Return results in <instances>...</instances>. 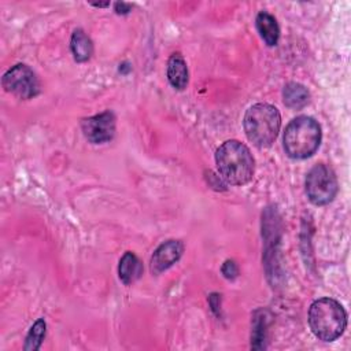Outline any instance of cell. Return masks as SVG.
<instances>
[{
  "mask_svg": "<svg viewBox=\"0 0 351 351\" xmlns=\"http://www.w3.org/2000/svg\"><path fill=\"white\" fill-rule=\"evenodd\" d=\"M215 163L221 177L230 185L247 184L255 170L251 151L237 140H228L217 149Z\"/></svg>",
  "mask_w": 351,
  "mask_h": 351,
  "instance_id": "obj_1",
  "label": "cell"
},
{
  "mask_svg": "<svg viewBox=\"0 0 351 351\" xmlns=\"http://www.w3.org/2000/svg\"><path fill=\"white\" fill-rule=\"evenodd\" d=\"M321 144V126L307 115L292 119L284 132L282 145L285 154L292 159H306L314 155Z\"/></svg>",
  "mask_w": 351,
  "mask_h": 351,
  "instance_id": "obj_2",
  "label": "cell"
},
{
  "mask_svg": "<svg viewBox=\"0 0 351 351\" xmlns=\"http://www.w3.org/2000/svg\"><path fill=\"white\" fill-rule=\"evenodd\" d=\"M308 325L319 340L333 341L343 335L347 325V314L337 300L322 298L310 306Z\"/></svg>",
  "mask_w": 351,
  "mask_h": 351,
  "instance_id": "obj_3",
  "label": "cell"
},
{
  "mask_svg": "<svg viewBox=\"0 0 351 351\" xmlns=\"http://www.w3.org/2000/svg\"><path fill=\"white\" fill-rule=\"evenodd\" d=\"M243 125L248 140L254 145L265 148L276 140L281 126V115L274 106L258 103L247 110Z\"/></svg>",
  "mask_w": 351,
  "mask_h": 351,
  "instance_id": "obj_4",
  "label": "cell"
},
{
  "mask_svg": "<svg viewBox=\"0 0 351 351\" xmlns=\"http://www.w3.org/2000/svg\"><path fill=\"white\" fill-rule=\"evenodd\" d=\"M339 185L335 171L326 165H315L306 177V193L308 200L315 206H325L330 203Z\"/></svg>",
  "mask_w": 351,
  "mask_h": 351,
  "instance_id": "obj_5",
  "label": "cell"
},
{
  "mask_svg": "<svg viewBox=\"0 0 351 351\" xmlns=\"http://www.w3.org/2000/svg\"><path fill=\"white\" fill-rule=\"evenodd\" d=\"M1 84L8 93L23 100L33 99L40 93V82L34 71L23 63H18L7 70Z\"/></svg>",
  "mask_w": 351,
  "mask_h": 351,
  "instance_id": "obj_6",
  "label": "cell"
},
{
  "mask_svg": "<svg viewBox=\"0 0 351 351\" xmlns=\"http://www.w3.org/2000/svg\"><path fill=\"white\" fill-rule=\"evenodd\" d=\"M81 129L89 143H107L115 134V115L112 111H104L93 117L84 118L81 122Z\"/></svg>",
  "mask_w": 351,
  "mask_h": 351,
  "instance_id": "obj_7",
  "label": "cell"
},
{
  "mask_svg": "<svg viewBox=\"0 0 351 351\" xmlns=\"http://www.w3.org/2000/svg\"><path fill=\"white\" fill-rule=\"evenodd\" d=\"M184 244L180 240H167L162 243L152 254L149 267L154 274H159L173 266L182 255Z\"/></svg>",
  "mask_w": 351,
  "mask_h": 351,
  "instance_id": "obj_8",
  "label": "cell"
},
{
  "mask_svg": "<svg viewBox=\"0 0 351 351\" xmlns=\"http://www.w3.org/2000/svg\"><path fill=\"white\" fill-rule=\"evenodd\" d=\"M167 80L178 90L185 89L188 85V67L180 53H173L167 60Z\"/></svg>",
  "mask_w": 351,
  "mask_h": 351,
  "instance_id": "obj_9",
  "label": "cell"
},
{
  "mask_svg": "<svg viewBox=\"0 0 351 351\" xmlns=\"http://www.w3.org/2000/svg\"><path fill=\"white\" fill-rule=\"evenodd\" d=\"M256 29L262 37V40L269 45L274 47L280 38V27L273 15L266 11H262L256 15Z\"/></svg>",
  "mask_w": 351,
  "mask_h": 351,
  "instance_id": "obj_10",
  "label": "cell"
},
{
  "mask_svg": "<svg viewBox=\"0 0 351 351\" xmlns=\"http://www.w3.org/2000/svg\"><path fill=\"white\" fill-rule=\"evenodd\" d=\"M143 274V265L140 262V259L130 251L125 252L123 256L119 261V266H118V276L119 280L129 285L132 282H134L140 276Z\"/></svg>",
  "mask_w": 351,
  "mask_h": 351,
  "instance_id": "obj_11",
  "label": "cell"
},
{
  "mask_svg": "<svg viewBox=\"0 0 351 351\" xmlns=\"http://www.w3.org/2000/svg\"><path fill=\"white\" fill-rule=\"evenodd\" d=\"M284 104L292 110H300L310 101V93L306 86L298 82H289L282 90Z\"/></svg>",
  "mask_w": 351,
  "mask_h": 351,
  "instance_id": "obj_12",
  "label": "cell"
},
{
  "mask_svg": "<svg viewBox=\"0 0 351 351\" xmlns=\"http://www.w3.org/2000/svg\"><path fill=\"white\" fill-rule=\"evenodd\" d=\"M70 49L74 60L82 63L90 59L93 53V44H92V40L81 29H77L71 36Z\"/></svg>",
  "mask_w": 351,
  "mask_h": 351,
  "instance_id": "obj_13",
  "label": "cell"
},
{
  "mask_svg": "<svg viewBox=\"0 0 351 351\" xmlns=\"http://www.w3.org/2000/svg\"><path fill=\"white\" fill-rule=\"evenodd\" d=\"M45 332H47V324L44 321V318H38L30 328L26 340H25V346L23 350L26 351H36L41 347V343L45 337Z\"/></svg>",
  "mask_w": 351,
  "mask_h": 351,
  "instance_id": "obj_14",
  "label": "cell"
},
{
  "mask_svg": "<svg viewBox=\"0 0 351 351\" xmlns=\"http://www.w3.org/2000/svg\"><path fill=\"white\" fill-rule=\"evenodd\" d=\"M266 336V318L263 317V311H256L254 315L252 325V348H263Z\"/></svg>",
  "mask_w": 351,
  "mask_h": 351,
  "instance_id": "obj_15",
  "label": "cell"
},
{
  "mask_svg": "<svg viewBox=\"0 0 351 351\" xmlns=\"http://www.w3.org/2000/svg\"><path fill=\"white\" fill-rule=\"evenodd\" d=\"M222 274H223L228 280L236 278L237 274H239L237 265H236L233 261H226V262L222 265Z\"/></svg>",
  "mask_w": 351,
  "mask_h": 351,
  "instance_id": "obj_16",
  "label": "cell"
},
{
  "mask_svg": "<svg viewBox=\"0 0 351 351\" xmlns=\"http://www.w3.org/2000/svg\"><path fill=\"white\" fill-rule=\"evenodd\" d=\"M114 10H115L117 14L125 15V14H128L132 10V5L128 4V3H115L114 4Z\"/></svg>",
  "mask_w": 351,
  "mask_h": 351,
  "instance_id": "obj_17",
  "label": "cell"
},
{
  "mask_svg": "<svg viewBox=\"0 0 351 351\" xmlns=\"http://www.w3.org/2000/svg\"><path fill=\"white\" fill-rule=\"evenodd\" d=\"M93 5L95 7H107V5H110V3H93Z\"/></svg>",
  "mask_w": 351,
  "mask_h": 351,
  "instance_id": "obj_18",
  "label": "cell"
}]
</instances>
